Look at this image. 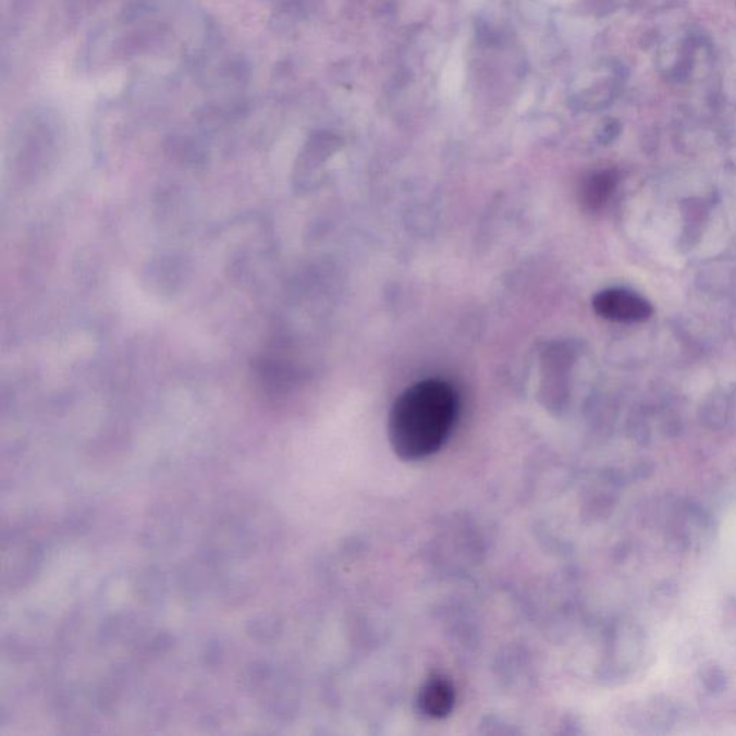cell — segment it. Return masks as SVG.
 <instances>
[{
	"label": "cell",
	"instance_id": "1",
	"mask_svg": "<svg viewBox=\"0 0 736 736\" xmlns=\"http://www.w3.org/2000/svg\"><path fill=\"white\" fill-rule=\"evenodd\" d=\"M457 407V394L447 381L428 379L406 389L389 416L393 451L410 462L437 453L451 437Z\"/></svg>",
	"mask_w": 736,
	"mask_h": 736
},
{
	"label": "cell",
	"instance_id": "4",
	"mask_svg": "<svg viewBox=\"0 0 736 736\" xmlns=\"http://www.w3.org/2000/svg\"><path fill=\"white\" fill-rule=\"evenodd\" d=\"M617 179L612 172H599L587 177L580 188L582 206L590 212H597L612 199Z\"/></svg>",
	"mask_w": 736,
	"mask_h": 736
},
{
	"label": "cell",
	"instance_id": "3",
	"mask_svg": "<svg viewBox=\"0 0 736 736\" xmlns=\"http://www.w3.org/2000/svg\"><path fill=\"white\" fill-rule=\"evenodd\" d=\"M455 694L447 680L443 677H433L420 694V708L430 717H443L452 711Z\"/></svg>",
	"mask_w": 736,
	"mask_h": 736
},
{
	"label": "cell",
	"instance_id": "2",
	"mask_svg": "<svg viewBox=\"0 0 736 736\" xmlns=\"http://www.w3.org/2000/svg\"><path fill=\"white\" fill-rule=\"evenodd\" d=\"M592 308L605 320L617 322H639L652 316L648 300L621 289L601 291L592 299Z\"/></svg>",
	"mask_w": 736,
	"mask_h": 736
}]
</instances>
